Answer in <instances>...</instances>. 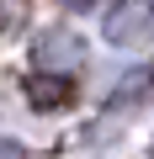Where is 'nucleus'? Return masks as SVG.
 Instances as JSON below:
<instances>
[{
    "mask_svg": "<svg viewBox=\"0 0 154 159\" xmlns=\"http://www.w3.org/2000/svg\"><path fill=\"white\" fill-rule=\"evenodd\" d=\"M149 27H154V6L149 0H122V6L106 16V37L112 43H138Z\"/></svg>",
    "mask_w": 154,
    "mask_h": 159,
    "instance_id": "nucleus-1",
    "label": "nucleus"
},
{
    "mask_svg": "<svg viewBox=\"0 0 154 159\" xmlns=\"http://www.w3.org/2000/svg\"><path fill=\"white\" fill-rule=\"evenodd\" d=\"M27 96H32L37 106H53V101H69V85H64V80H32Z\"/></svg>",
    "mask_w": 154,
    "mask_h": 159,
    "instance_id": "nucleus-2",
    "label": "nucleus"
},
{
    "mask_svg": "<svg viewBox=\"0 0 154 159\" xmlns=\"http://www.w3.org/2000/svg\"><path fill=\"white\" fill-rule=\"evenodd\" d=\"M0 159H27V154H21V143H11V138H0Z\"/></svg>",
    "mask_w": 154,
    "mask_h": 159,
    "instance_id": "nucleus-3",
    "label": "nucleus"
}]
</instances>
